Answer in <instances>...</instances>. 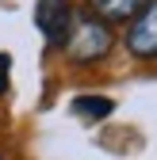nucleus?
Returning <instances> with one entry per match:
<instances>
[{
	"mask_svg": "<svg viewBox=\"0 0 157 160\" xmlns=\"http://www.w3.org/2000/svg\"><path fill=\"white\" fill-rule=\"evenodd\" d=\"M111 46H115V34H111V27L104 23V19L77 15L73 34L65 42V53H69V61H77V65H96V61H104V57L111 53Z\"/></svg>",
	"mask_w": 157,
	"mask_h": 160,
	"instance_id": "obj_1",
	"label": "nucleus"
},
{
	"mask_svg": "<svg viewBox=\"0 0 157 160\" xmlns=\"http://www.w3.org/2000/svg\"><path fill=\"white\" fill-rule=\"evenodd\" d=\"M35 23L42 31L46 46H65L69 34H73V23H77L73 4L69 0H38L35 4Z\"/></svg>",
	"mask_w": 157,
	"mask_h": 160,
	"instance_id": "obj_2",
	"label": "nucleus"
},
{
	"mask_svg": "<svg viewBox=\"0 0 157 160\" xmlns=\"http://www.w3.org/2000/svg\"><path fill=\"white\" fill-rule=\"evenodd\" d=\"M127 50H130V57H138V61H153L157 57V0H149L138 19H130Z\"/></svg>",
	"mask_w": 157,
	"mask_h": 160,
	"instance_id": "obj_3",
	"label": "nucleus"
},
{
	"mask_svg": "<svg viewBox=\"0 0 157 160\" xmlns=\"http://www.w3.org/2000/svg\"><path fill=\"white\" fill-rule=\"evenodd\" d=\"M149 0H88V12L96 19H104V23H127V19H138L146 12Z\"/></svg>",
	"mask_w": 157,
	"mask_h": 160,
	"instance_id": "obj_4",
	"label": "nucleus"
},
{
	"mask_svg": "<svg viewBox=\"0 0 157 160\" xmlns=\"http://www.w3.org/2000/svg\"><path fill=\"white\" fill-rule=\"evenodd\" d=\"M111 111H115V103L104 95H77L73 99V114H81L84 122H104Z\"/></svg>",
	"mask_w": 157,
	"mask_h": 160,
	"instance_id": "obj_5",
	"label": "nucleus"
},
{
	"mask_svg": "<svg viewBox=\"0 0 157 160\" xmlns=\"http://www.w3.org/2000/svg\"><path fill=\"white\" fill-rule=\"evenodd\" d=\"M8 76H12V57L0 53V95H8Z\"/></svg>",
	"mask_w": 157,
	"mask_h": 160,
	"instance_id": "obj_6",
	"label": "nucleus"
},
{
	"mask_svg": "<svg viewBox=\"0 0 157 160\" xmlns=\"http://www.w3.org/2000/svg\"><path fill=\"white\" fill-rule=\"evenodd\" d=\"M0 160H4V156H0Z\"/></svg>",
	"mask_w": 157,
	"mask_h": 160,
	"instance_id": "obj_7",
	"label": "nucleus"
}]
</instances>
